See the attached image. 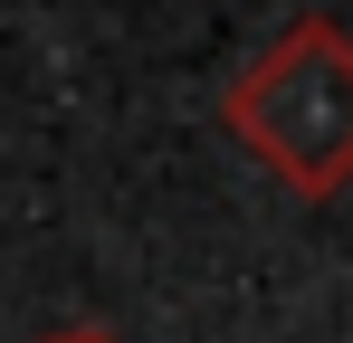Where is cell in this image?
Wrapping results in <instances>:
<instances>
[{
  "mask_svg": "<svg viewBox=\"0 0 353 343\" xmlns=\"http://www.w3.org/2000/svg\"><path fill=\"white\" fill-rule=\"evenodd\" d=\"M230 134L296 200H334L353 181V39L334 19H287L230 76Z\"/></svg>",
  "mask_w": 353,
  "mask_h": 343,
  "instance_id": "1",
  "label": "cell"
},
{
  "mask_svg": "<svg viewBox=\"0 0 353 343\" xmlns=\"http://www.w3.org/2000/svg\"><path fill=\"white\" fill-rule=\"evenodd\" d=\"M48 343H115L105 324H67V334H48Z\"/></svg>",
  "mask_w": 353,
  "mask_h": 343,
  "instance_id": "2",
  "label": "cell"
}]
</instances>
